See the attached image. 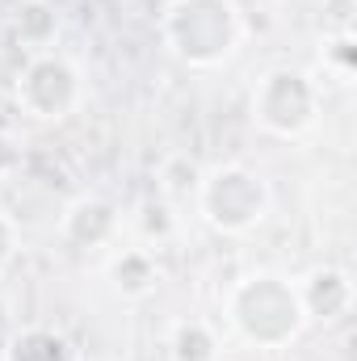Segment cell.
<instances>
[{"label":"cell","instance_id":"cell-14","mask_svg":"<svg viewBox=\"0 0 357 361\" xmlns=\"http://www.w3.org/2000/svg\"><path fill=\"white\" fill-rule=\"evenodd\" d=\"M198 164L189 160V156H169L164 160V169H160V197L164 202H181V197H189V193H198Z\"/></svg>","mask_w":357,"mask_h":361},{"label":"cell","instance_id":"cell-10","mask_svg":"<svg viewBox=\"0 0 357 361\" xmlns=\"http://www.w3.org/2000/svg\"><path fill=\"white\" fill-rule=\"evenodd\" d=\"M4 361H76V349L63 332L55 328H42V324H30L21 332H13Z\"/></svg>","mask_w":357,"mask_h":361},{"label":"cell","instance_id":"cell-7","mask_svg":"<svg viewBox=\"0 0 357 361\" xmlns=\"http://www.w3.org/2000/svg\"><path fill=\"white\" fill-rule=\"evenodd\" d=\"M294 286H298V302H303L307 324L332 328V324H341L353 311L357 290H353V277L341 269V265H315L303 281H294Z\"/></svg>","mask_w":357,"mask_h":361},{"label":"cell","instance_id":"cell-13","mask_svg":"<svg viewBox=\"0 0 357 361\" xmlns=\"http://www.w3.org/2000/svg\"><path fill=\"white\" fill-rule=\"evenodd\" d=\"M135 231H139L147 244H164V240L177 231L173 202H164V197H147V202H139V210H135Z\"/></svg>","mask_w":357,"mask_h":361},{"label":"cell","instance_id":"cell-5","mask_svg":"<svg viewBox=\"0 0 357 361\" xmlns=\"http://www.w3.org/2000/svg\"><path fill=\"white\" fill-rule=\"evenodd\" d=\"M13 101L34 122H68L85 101V76L59 51L30 55L13 80Z\"/></svg>","mask_w":357,"mask_h":361},{"label":"cell","instance_id":"cell-1","mask_svg":"<svg viewBox=\"0 0 357 361\" xmlns=\"http://www.w3.org/2000/svg\"><path fill=\"white\" fill-rule=\"evenodd\" d=\"M160 42L181 68L214 72L244 47V13L236 0H169Z\"/></svg>","mask_w":357,"mask_h":361},{"label":"cell","instance_id":"cell-4","mask_svg":"<svg viewBox=\"0 0 357 361\" xmlns=\"http://www.w3.org/2000/svg\"><path fill=\"white\" fill-rule=\"evenodd\" d=\"M320 85L298 68H273L253 89V122L273 139H303L320 122Z\"/></svg>","mask_w":357,"mask_h":361},{"label":"cell","instance_id":"cell-12","mask_svg":"<svg viewBox=\"0 0 357 361\" xmlns=\"http://www.w3.org/2000/svg\"><path fill=\"white\" fill-rule=\"evenodd\" d=\"M320 68L332 76V80H341V85H349L357 72V38L349 30H341V34H328L324 42H320Z\"/></svg>","mask_w":357,"mask_h":361},{"label":"cell","instance_id":"cell-8","mask_svg":"<svg viewBox=\"0 0 357 361\" xmlns=\"http://www.w3.org/2000/svg\"><path fill=\"white\" fill-rule=\"evenodd\" d=\"M8 30H13L17 47H25L30 55H42L59 38V8L51 0H21L13 21H8Z\"/></svg>","mask_w":357,"mask_h":361},{"label":"cell","instance_id":"cell-2","mask_svg":"<svg viewBox=\"0 0 357 361\" xmlns=\"http://www.w3.org/2000/svg\"><path fill=\"white\" fill-rule=\"evenodd\" d=\"M223 311H227V324L236 328V336L257 345V349H286L307 328V315H303V302H298V286L290 277L269 273V269L240 277L227 290V307Z\"/></svg>","mask_w":357,"mask_h":361},{"label":"cell","instance_id":"cell-16","mask_svg":"<svg viewBox=\"0 0 357 361\" xmlns=\"http://www.w3.org/2000/svg\"><path fill=\"white\" fill-rule=\"evenodd\" d=\"M17 173H21V143L8 130H0V180L17 177Z\"/></svg>","mask_w":357,"mask_h":361},{"label":"cell","instance_id":"cell-3","mask_svg":"<svg viewBox=\"0 0 357 361\" xmlns=\"http://www.w3.org/2000/svg\"><path fill=\"white\" fill-rule=\"evenodd\" d=\"M198 214L219 235H248L269 219V180L248 164H219L198 180Z\"/></svg>","mask_w":357,"mask_h":361},{"label":"cell","instance_id":"cell-9","mask_svg":"<svg viewBox=\"0 0 357 361\" xmlns=\"http://www.w3.org/2000/svg\"><path fill=\"white\" fill-rule=\"evenodd\" d=\"M109 286H114L122 298H131V302L156 294V286H160V265H156V257H152L147 248H122V252L109 261Z\"/></svg>","mask_w":357,"mask_h":361},{"label":"cell","instance_id":"cell-11","mask_svg":"<svg viewBox=\"0 0 357 361\" xmlns=\"http://www.w3.org/2000/svg\"><path fill=\"white\" fill-rule=\"evenodd\" d=\"M173 361H219V336L206 319H177L169 332Z\"/></svg>","mask_w":357,"mask_h":361},{"label":"cell","instance_id":"cell-6","mask_svg":"<svg viewBox=\"0 0 357 361\" xmlns=\"http://www.w3.org/2000/svg\"><path fill=\"white\" fill-rule=\"evenodd\" d=\"M59 235L80 248V252H92V248H109L118 235H122V210L101 197V193H80L63 206L59 214Z\"/></svg>","mask_w":357,"mask_h":361},{"label":"cell","instance_id":"cell-15","mask_svg":"<svg viewBox=\"0 0 357 361\" xmlns=\"http://www.w3.org/2000/svg\"><path fill=\"white\" fill-rule=\"evenodd\" d=\"M17 248H21V231L8 214H0V273L17 261Z\"/></svg>","mask_w":357,"mask_h":361}]
</instances>
